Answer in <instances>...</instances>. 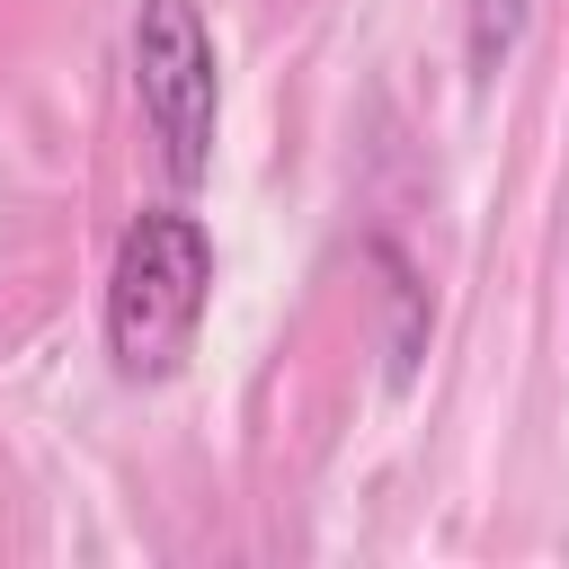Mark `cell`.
Returning a JSON list of instances; mask_svg holds the SVG:
<instances>
[{
	"mask_svg": "<svg viewBox=\"0 0 569 569\" xmlns=\"http://www.w3.org/2000/svg\"><path fill=\"white\" fill-rule=\"evenodd\" d=\"M525 18L533 0H462V53H471V80H498L507 53L525 44Z\"/></svg>",
	"mask_w": 569,
	"mask_h": 569,
	"instance_id": "3",
	"label": "cell"
},
{
	"mask_svg": "<svg viewBox=\"0 0 569 569\" xmlns=\"http://www.w3.org/2000/svg\"><path fill=\"white\" fill-rule=\"evenodd\" d=\"M133 98L160 142V169L178 187L213 178V124H222V71L196 0H142L133 9Z\"/></svg>",
	"mask_w": 569,
	"mask_h": 569,
	"instance_id": "2",
	"label": "cell"
},
{
	"mask_svg": "<svg viewBox=\"0 0 569 569\" xmlns=\"http://www.w3.org/2000/svg\"><path fill=\"white\" fill-rule=\"evenodd\" d=\"M213 302V240L196 213L151 204L124 222L116 267H107V356L124 382H169L204 329Z\"/></svg>",
	"mask_w": 569,
	"mask_h": 569,
	"instance_id": "1",
	"label": "cell"
}]
</instances>
